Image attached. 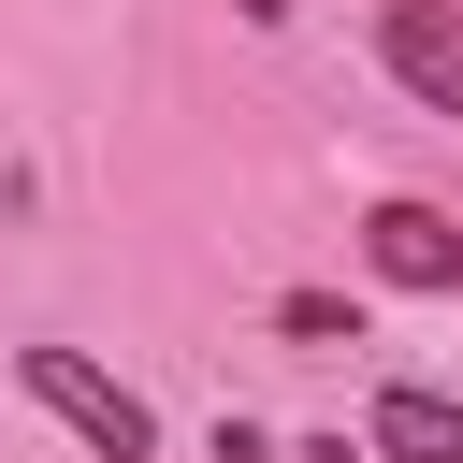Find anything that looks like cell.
Returning a JSON list of instances; mask_svg holds the SVG:
<instances>
[{"mask_svg": "<svg viewBox=\"0 0 463 463\" xmlns=\"http://www.w3.org/2000/svg\"><path fill=\"white\" fill-rule=\"evenodd\" d=\"M14 391H29V405H58V420H72V434H87L101 463H145V449H159L145 391H116V376H101L87 347H14Z\"/></svg>", "mask_w": 463, "mask_h": 463, "instance_id": "obj_1", "label": "cell"}, {"mask_svg": "<svg viewBox=\"0 0 463 463\" xmlns=\"http://www.w3.org/2000/svg\"><path fill=\"white\" fill-rule=\"evenodd\" d=\"M376 58H391L434 116H463V0H391V14H376Z\"/></svg>", "mask_w": 463, "mask_h": 463, "instance_id": "obj_2", "label": "cell"}, {"mask_svg": "<svg viewBox=\"0 0 463 463\" xmlns=\"http://www.w3.org/2000/svg\"><path fill=\"white\" fill-rule=\"evenodd\" d=\"M362 260H376V289H463V232L434 203H376L362 217Z\"/></svg>", "mask_w": 463, "mask_h": 463, "instance_id": "obj_3", "label": "cell"}, {"mask_svg": "<svg viewBox=\"0 0 463 463\" xmlns=\"http://www.w3.org/2000/svg\"><path fill=\"white\" fill-rule=\"evenodd\" d=\"M362 449H376V463H463V405H449L434 376H391L376 420H362Z\"/></svg>", "mask_w": 463, "mask_h": 463, "instance_id": "obj_4", "label": "cell"}, {"mask_svg": "<svg viewBox=\"0 0 463 463\" xmlns=\"http://www.w3.org/2000/svg\"><path fill=\"white\" fill-rule=\"evenodd\" d=\"M275 318H289V333H347V347H362V304H333V289H289Z\"/></svg>", "mask_w": 463, "mask_h": 463, "instance_id": "obj_5", "label": "cell"}, {"mask_svg": "<svg viewBox=\"0 0 463 463\" xmlns=\"http://www.w3.org/2000/svg\"><path fill=\"white\" fill-rule=\"evenodd\" d=\"M289 463H376V449H347V434H304V449H289Z\"/></svg>", "mask_w": 463, "mask_h": 463, "instance_id": "obj_6", "label": "cell"}, {"mask_svg": "<svg viewBox=\"0 0 463 463\" xmlns=\"http://www.w3.org/2000/svg\"><path fill=\"white\" fill-rule=\"evenodd\" d=\"M232 14H246V29H275V14H289V0H232Z\"/></svg>", "mask_w": 463, "mask_h": 463, "instance_id": "obj_7", "label": "cell"}]
</instances>
